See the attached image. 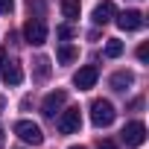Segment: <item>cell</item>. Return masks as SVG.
<instances>
[{
  "instance_id": "8992f818",
  "label": "cell",
  "mask_w": 149,
  "mask_h": 149,
  "mask_svg": "<svg viewBox=\"0 0 149 149\" xmlns=\"http://www.w3.org/2000/svg\"><path fill=\"white\" fill-rule=\"evenodd\" d=\"M58 132L61 134H76L79 129H82V114H79V108H67V111H58Z\"/></svg>"
},
{
  "instance_id": "9a60e30c",
  "label": "cell",
  "mask_w": 149,
  "mask_h": 149,
  "mask_svg": "<svg viewBox=\"0 0 149 149\" xmlns=\"http://www.w3.org/2000/svg\"><path fill=\"white\" fill-rule=\"evenodd\" d=\"M26 9H29L32 18H44V12H47V0H26Z\"/></svg>"
},
{
  "instance_id": "30bf717a",
  "label": "cell",
  "mask_w": 149,
  "mask_h": 149,
  "mask_svg": "<svg viewBox=\"0 0 149 149\" xmlns=\"http://www.w3.org/2000/svg\"><path fill=\"white\" fill-rule=\"evenodd\" d=\"M111 18H114V3H111V0H102V3L94 9V24L97 26H105Z\"/></svg>"
},
{
  "instance_id": "7c38bea8",
  "label": "cell",
  "mask_w": 149,
  "mask_h": 149,
  "mask_svg": "<svg viewBox=\"0 0 149 149\" xmlns=\"http://www.w3.org/2000/svg\"><path fill=\"white\" fill-rule=\"evenodd\" d=\"M61 12H64L67 21H76L79 12H82V6H79V0H61Z\"/></svg>"
},
{
  "instance_id": "4fadbf2b",
  "label": "cell",
  "mask_w": 149,
  "mask_h": 149,
  "mask_svg": "<svg viewBox=\"0 0 149 149\" xmlns=\"http://www.w3.org/2000/svg\"><path fill=\"white\" fill-rule=\"evenodd\" d=\"M56 56H58V64H70V61H76V56H79V53H76V47H70V44H61Z\"/></svg>"
},
{
  "instance_id": "ba28073f",
  "label": "cell",
  "mask_w": 149,
  "mask_h": 149,
  "mask_svg": "<svg viewBox=\"0 0 149 149\" xmlns=\"http://www.w3.org/2000/svg\"><path fill=\"white\" fill-rule=\"evenodd\" d=\"M117 26H120L123 32H134V29L143 26V15H140L137 9H126V12L117 15Z\"/></svg>"
},
{
  "instance_id": "603a6c76",
  "label": "cell",
  "mask_w": 149,
  "mask_h": 149,
  "mask_svg": "<svg viewBox=\"0 0 149 149\" xmlns=\"http://www.w3.org/2000/svg\"><path fill=\"white\" fill-rule=\"evenodd\" d=\"M70 149H85V146H70Z\"/></svg>"
},
{
  "instance_id": "44dd1931",
  "label": "cell",
  "mask_w": 149,
  "mask_h": 149,
  "mask_svg": "<svg viewBox=\"0 0 149 149\" xmlns=\"http://www.w3.org/2000/svg\"><path fill=\"white\" fill-rule=\"evenodd\" d=\"M3 61H6V50L0 47V67H3Z\"/></svg>"
},
{
  "instance_id": "9c48e42d",
  "label": "cell",
  "mask_w": 149,
  "mask_h": 149,
  "mask_svg": "<svg viewBox=\"0 0 149 149\" xmlns=\"http://www.w3.org/2000/svg\"><path fill=\"white\" fill-rule=\"evenodd\" d=\"M0 76H3L6 85H21L24 82V70L18 61H3V67H0Z\"/></svg>"
},
{
  "instance_id": "7a4b0ae2",
  "label": "cell",
  "mask_w": 149,
  "mask_h": 149,
  "mask_svg": "<svg viewBox=\"0 0 149 149\" xmlns=\"http://www.w3.org/2000/svg\"><path fill=\"white\" fill-rule=\"evenodd\" d=\"M24 38H26V44L41 47V44L47 41V24H44L41 18H29V21L24 24Z\"/></svg>"
},
{
  "instance_id": "d6986e66",
  "label": "cell",
  "mask_w": 149,
  "mask_h": 149,
  "mask_svg": "<svg viewBox=\"0 0 149 149\" xmlns=\"http://www.w3.org/2000/svg\"><path fill=\"white\" fill-rule=\"evenodd\" d=\"M137 58H140V61L149 58V44H140V47H137Z\"/></svg>"
},
{
  "instance_id": "7402d4cb",
  "label": "cell",
  "mask_w": 149,
  "mask_h": 149,
  "mask_svg": "<svg viewBox=\"0 0 149 149\" xmlns=\"http://www.w3.org/2000/svg\"><path fill=\"white\" fill-rule=\"evenodd\" d=\"M3 134H6V132H3V129H0V146H3V140H6V137H3Z\"/></svg>"
},
{
  "instance_id": "5b68a950",
  "label": "cell",
  "mask_w": 149,
  "mask_h": 149,
  "mask_svg": "<svg viewBox=\"0 0 149 149\" xmlns=\"http://www.w3.org/2000/svg\"><path fill=\"white\" fill-rule=\"evenodd\" d=\"M120 137H123V143H126L129 149H137V146H143V140H146V126H143L140 120H132V123H126V129L120 132Z\"/></svg>"
},
{
  "instance_id": "3957f363",
  "label": "cell",
  "mask_w": 149,
  "mask_h": 149,
  "mask_svg": "<svg viewBox=\"0 0 149 149\" xmlns=\"http://www.w3.org/2000/svg\"><path fill=\"white\" fill-rule=\"evenodd\" d=\"M64 102H67V91H50L47 97H44V102H41V114L47 117V120H56V114L64 108Z\"/></svg>"
},
{
  "instance_id": "8fae6325",
  "label": "cell",
  "mask_w": 149,
  "mask_h": 149,
  "mask_svg": "<svg viewBox=\"0 0 149 149\" xmlns=\"http://www.w3.org/2000/svg\"><path fill=\"white\" fill-rule=\"evenodd\" d=\"M132 82H134L132 70H117L114 76H111V88H114V91H126V88H129Z\"/></svg>"
},
{
  "instance_id": "52a82bcc",
  "label": "cell",
  "mask_w": 149,
  "mask_h": 149,
  "mask_svg": "<svg viewBox=\"0 0 149 149\" xmlns=\"http://www.w3.org/2000/svg\"><path fill=\"white\" fill-rule=\"evenodd\" d=\"M97 79H100L97 64H85V67H79V70H76V76H73V85H76L79 91H88V88H94V85H97Z\"/></svg>"
},
{
  "instance_id": "ac0fdd59",
  "label": "cell",
  "mask_w": 149,
  "mask_h": 149,
  "mask_svg": "<svg viewBox=\"0 0 149 149\" xmlns=\"http://www.w3.org/2000/svg\"><path fill=\"white\" fill-rule=\"evenodd\" d=\"M15 9V0H0V12H3V15H9Z\"/></svg>"
},
{
  "instance_id": "5bb4252c",
  "label": "cell",
  "mask_w": 149,
  "mask_h": 149,
  "mask_svg": "<svg viewBox=\"0 0 149 149\" xmlns=\"http://www.w3.org/2000/svg\"><path fill=\"white\" fill-rule=\"evenodd\" d=\"M32 64H35V76H38V79H47V76H50V58H47V56H38Z\"/></svg>"
},
{
  "instance_id": "6da1fadb",
  "label": "cell",
  "mask_w": 149,
  "mask_h": 149,
  "mask_svg": "<svg viewBox=\"0 0 149 149\" xmlns=\"http://www.w3.org/2000/svg\"><path fill=\"white\" fill-rule=\"evenodd\" d=\"M114 117H117V111H114V105H111L108 100H94V102H91V123H94L97 129L111 126Z\"/></svg>"
},
{
  "instance_id": "e0dca14e",
  "label": "cell",
  "mask_w": 149,
  "mask_h": 149,
  "mask_svg": "<svg viewBox=\"0 0 149 149\" xmlns=\"http://www.w3.org/2000/svg\"><path fill=\"white\" fill-rule=\"evenodd\" d=\"M56 35H58L61 41H67V38H73V35H76V29H73L70 24H61V26H56Z\"/></svg>"
},
{
  "instance_id": "ffe728a7",
  "label": "cell",
  "mask_w": 149,
  "mask_h": 149,
  "mask_svg": "<svg viewBox=\"0 0 149 149\" xmlns=\"http://www.w3.org/2000/svg\"><path fill=\"white\" fill-rule=\"evenodd\" d=\"M97 149H117V146H114L111 140H100V146H97Z\"/></svg>"
},
{
  "instance_id": "2e32d148",
  "label": "cell",
  "mask_w": 149,
  "mask_h": 149,
  "mask_svg": "<svg viewBox=\"0 0 149 149\" xmlns=\"http://www.w3.org/2000/svg\"><path fill=\"white\" fill-rule=\"evenodd\" d=\"M105 56H108V58H117V56H123V41H117V38H108V44H105Z\"/></svg>"
},
{
  "instance_id": "277c9868",
  "label": "cell",
  "mask_w": 149,
  "mask_h": 149,
  "mask_svg": "<svg viewBox=\"0 0 149 149\" xmlns=\"http://www.w3.org/2000/svg\"><path fill=\"white\" fill-rule=\"evenodd\" d=\"M15 134H18L24 143H32V146H41V143H44V132H41L32 120H18V123H15Z\"/></svg>"
}]
</instances>
